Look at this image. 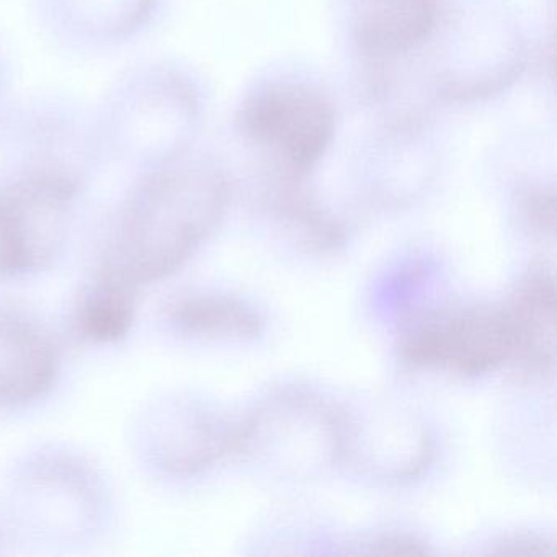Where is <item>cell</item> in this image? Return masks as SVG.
Wrapping results in <instances>:
<instances>
[{
  "mask_svg": "<svg viewBox=\"0 0 557 557\" xmlns=\"http://www.w3.org/2000/svg\"><path fill=\"white\" fill-rule=\"evenodd\" d=\"M227 197L223 174L188 152L143 171L102 270L136 288L171 275L216 230Z\"/></svg>",
  "mask_w": 557,
  "mask_h": 557,
  "instance_id": "cell-1",
  "label": "cell"
},
{
  "mask_svg": "<svg viewBox=\"0 0 557 557\" xmlns=\"http://www.w3.org/2000/svg\"><path fill=\"white\" fill-rule=\"evenodd\" d=\"M94 119L103 156L148 171L188 152L197 92L177 67L145 61L112 84Z\"/></svg>",
  "mask_w": 557,
  "mask_h": 557,
  "instance_id": "cell-2",
  "label": "cell"
},
{
  "mask_svg": "<svg viewBox=\"0 0 557 557\" xmlns=\"http://www.w3.org/2000/svg\"><path fill=\"white\" fill-rule=\"evenodd\" d=\"M237 455L289 478H311L341 462L337 407L314 394H273L239 420Z\"/></svg>",
  "mask_w": 557,
  "mask_h": 557,
  "instance_id": "cell-3",
  "label": "cell"
},
{
  "mask_svg": "<svg viewBox=\"0 0 557 557\" xmlns=\"http://www.w3.org/2000/svg\"><path fill=\"white\" fill-rule=\"evenodd\" d=\"M404 363L417 370L481 376L510 364V324L504 306L461 305L419 315L399 342Z\"/></svg>",
  "mask_w": 557,
  "mask_h": 557,
  "instance_id": "cell-4",
  "label": "cell"
},
{
  "mask_svg": "<svg viewBox=\"0 0 557 557\" xmlns=\"http://www.w3.org/2000/svg\"><path fill=\"white\" fill-rule=\"evenodd\" d=\"M84 182L14 174L0 185V278L45 269L60 253Z\"/></svg>",
  "mask_w": 557,
  "mask_h": 557,
  "instance_id": "cell-5",
  "label": "cell"
},
{
  "mask_svg": "<svg viewBox=\"0 0 557 557\" xmlns=\"http://www.w3.org/2000/svg\"><path fill=\"white\" fill-rule=\"evenodd\" d=\"M341 462L383 484L419 478L433 458L422 417L393 400L358 399L337 407Z\"/></svg>",
  "mask_w": 557,
  "mask_h": 557,
  "instance_id": "cell-6",
  "label": "cell"
},
{
  "mask_svg": "<svg viewBox=\"0 0 557 557\" xmlns=\"http://www.w3.org/2000/svg\"><path fill=\"white\" fill-rule=\"evenodd\" d=\"M5 152L15 174L57 175L84 182L90 164L103 158L94 112L66 100H38L5 122Z\"/></svg>",
  "mask_w": 557,
  "mask_h": 557,
  "instance_id": "cell-7",
  "label": "cell"
},
{
  "mask_svg": "<svg viewBox=\"0 0 557 557\" xmlns=\"http://www.w3.org/2000/svg\"><path fill=\"white\" fill-rule=\"evenodd\" d=\"M244 132L272 149L293 171L308 172L334 136V109L322 94L295 83H278L247 100Z\"/></svg>",
  "mask_w": 557,
  "mask_h": 557,
  "instance_id": "cell-8",
  "label": "cell"
},
{
  "mask_svg": "<svg viewBox=\"0 0 557 557\" xmlns=\"http://www.w3.org/2000/svg\"><path fill=\"white\" fill-rule=\"evenodd\" d=\"M51 40L74 53H106L152 27L161 0H34Z\"/></svg>",
  "mask_w": 557,
  "mask_h": 557,
  "instance_id": "cell-9",
  "label": "cell"
},
{
  "mask_svg": "<svg viewBox=\"0 0 557 557\" xmlns=\"http://www.w3.org/2000/svg\"><path fill=\"white\" fill-rule=\"evenodd\" d=\"M510 324L511 367L530 377L553 373L556 361V286L544 267L528 272L504 306Z\"/></svg>",
  "mask_w": 557,
  "mask_h": 557,
  "instance_id": "cell-10",
  "label": "cell"
},
{
  "mask_svg": "<svg viewBox=\"0 0 557 557\" xmlns=\"http://www.w3.org/2000/svg\"><path fill=\"white\" fill-rule=\"evenodd\" d=\"M60 355L50 335L27 318L0 312V404L18 406L51 389Z\"/></svg>",
  "mask_w": 557,
  "mask_h": 557,
  "instance_id": "cell-11",
  "label": "cell"
},
{
  "mask_svg": "<svg viewBox=\"0 0 557 557\" xmlns=\"http://www.w3.org/2000/svg\"><path fill=\"white\" fill-rule=\"evenodd\" d=\"M239 420H224L203 410H185L165 423L159 438L162 468L175 474H194L227 455H237Z\"/></svg>",
  "mask_w": 557,
  "mask_h": 557,
  "instance_id": "cell-12",
  "label": "cell"
},
{
  "mask_svg": "<svg viewBox=\"0 0 557 557\" xmlns=\"http://www.w3.org/2000/svg\"><path fill=\"white\" fill-rule=\"evenodd\" d=\"M436 12L438 0H351L357 40L376 53H399L422 44Z\"/></svg>",
  "mask_w": 557,
  "mask_h": 557,
  "instance_id": "cell-13",
  "label": "cell"
},
{
  "mask_svg": "<svg viewBox=\"0 0 557 557\" xmlns=\"http://www.w3.org/2000/svg\"><path fill=\"white\" fill-rule=\"evenodd\" d=\"M168 319L181 334L208 341H253L263 329L253 306L221 293L182 296L168 309Z\"/></svg>",
  "mask_w": 557,
  "mask_h": 557,
  "instance_id": "cell-14",
  "label": "cell"
},
{
  "mask_svg": "<svg viewBox=\"0 0 557 557\" xmlns=\"http://www.w3.org/2000/svg\"><path fill=\"white\" fill-rule=\"evenodd\" d=\"M136 292L138 288L132 283L102 270L81 301L79 334L96 344L122 341L135 322Z\"/></svg>",
  "mask_w": 557,
  "mask_h": 557,
  "instance_id": "cell-15",
  "label": "cell"
},
{
  "mask_svg": "<svg viewBox=\"0 0 557 557\" xmlns=\"http://www.w3.org/2000/svg\"><path fill=\"white\" fill-rule=\"evenodd\" d=\"M524 216L528 223L537 233H553L554 230V200L553 197L537 194L531 195L524 201Z\"/></svg>",
  "mask_w": 557,
  "mask_h": 557,
  "instance_id": "cell-16",
  "label": "cell"
},
{
  "mask_svg": "<svg viewBox=\"0 0 557 557\" xmlns=\"http://www.w3.org/2000/svg\"><path fill=\"white\" fill-rule=\"evenodd\" d=\"M500 554H518V556H547L553 554V544L540 536H511L498 544Z\"/></svg>",
  "mask_w": 557,
  "mask_h": 557,
  "instance_id": "cell-17",
  "label": "cell"
},
{
  "mask_svg": "<svg viewBox=\"0 0 557 557\" xmlns=\"http://www.w3.org/2000/svg\"><path fill=\"white\" fill-rule=\"evenodd\" d=\"M371 550L376 554H425L426 547L422 541L407 534H384L371 543Z\"/></svg>",
  "mask_w": 557,
  "mask_h": 557,
  "instance_id": "cell-18",
  "label": "cell"
},
{
  "mask_svg": "<svg viewBox=\"0 0 557 557\" xmlns=\"http://www.w3.org/2000/svg\"><path fill=\"white\" fill-rule=\"evenodd\" d=\"M2 90H4V83H2V64H0V100H2Z\"/></svg>",
  "mask_w": 557,
  "mask_h": 557,
  "instance_id": "cell-19",
  "label": "cell"
}]
</instances>
